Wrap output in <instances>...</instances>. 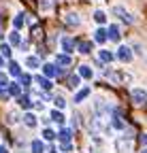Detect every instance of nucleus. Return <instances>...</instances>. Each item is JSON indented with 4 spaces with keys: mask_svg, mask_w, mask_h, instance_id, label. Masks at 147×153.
<instances>
[{
    "mask_svg": "<svg viewBox=\"0 0 147 153\" xmlns=\"http://www.w3.org/2000/svg\"><path fill=\"white\" fill-rule=\"evenodd\" d=\"M111 13L119 19V22H124V24H128V26H130V24H134L137 22V17L130 13V11H128L126 7H122V4H113V9H111Z\"/></svg>",
    "mask_w": 147,
    "mask_h": 153,
    "instance_id": "obj_1",
    "label": "nucleus"
},
{
    "mask_svg": "<svg viewBox=\"0 0 147 153\" xmlns=\"http://www.w3.org/2000/svg\"><path fill=\"white\" fill-rule=\"evenodd\" d=\"M43 36H45V28H43V24H34V26H30V38L34 43H41L43 41Z\"/></svg>",
    "mask_w": 147,
    "mask_h": 153,
    "instance_id": "obj_2",
    "label": "nucleus"
},
{
    "mask_svg": "<svg viewBox=\"0 0 147 153\" xmlns=\"http://www.w3.org/2000/svg\"><path fill=\"white\" fill-rule=\"evenodd\" d=\"M115 149H117V153H130V149H132V138H128V136L117 138Z\"/></svg>",
    "mask_w": 147,
    "mask_h": 153,
    "instance_id": "obj_3",
    "label": "nucleus"
},
{
    "mask_svg": "<svg viewBox=\"0 0 147 153\" xmlns=\"http://www.w3.org/2000/svg\"><path fill=\"white\" fill-rule=\"evenodd\" d=\"M130 96H132V102H134V104H145V102H147V91L141 89V87H134V89L130 91Z\"/></svg>",
    "mask_w": 147,
    "mask_h": 153,
    "instance_id": "obj_4",
    "label": "nucleus"
},
{
    "mask_svg": "<svg viewBox=\"0 0 147 153\" xmlns=\"http://www.w3.org/2000/svg\"><path fill=\"white\" fill-rule=\"evenodd\" d=\"M60 47H62L64 53H72V51H75V41H72L70 36H62L60 38Z\"/></svg>",
    "mask_w": 147,
    "mask_h": 153,
    "instance_id": "obj_5",
    "label": "nucleus"
},
{
    "mask_svg": "<svg viewBox=\"0 0 147 153\" xmlns=\"http://www.w3.org/2000/svg\"><path fill=\"white\" fill-rule=\"evenodd\" d=\"M117 60H122V62H130V60H132V49L126 47V45H122V47L117 49Z\"/></svg>",
    "mask_w": 147,
    "mask_h": 153,
    "instance_id": "obj_6",
    "label": "nucleus"
},
{
    "mask_svg": "<svg viewBox=\"0 0 147 153\" xmlns=\"http://www.w3.org/2000/svg\"><path fill=\"white\" fill-rule=\"evenodd\" d=\"M62 19H64V24H66V26H70V28H77V26L81 24V19H79V15H77V13H66Z\"/></svg>",
    "mask_w": 147,
    "mask_h": 153,
    "instance_id": "obj_7",
    "label": "nucleus"
},
{
    "mask_svg": "<svg viewBox=\"0 0 147 153\" xmlns=\"http://www.w3.org/2000/svg\"><path fill=\"white\" fill-rule=\"evenodd\" d=\"M70 64H72V57H70L68 53H60V55H56V66H58V68L64 70V66H70Z\"/></svg>",
    "mask_w": 147,
    "mask_h": 153,
    "instance_id": "obj_8",
    "label": "nucleus"
},
{
    "mask_svg": "<svg viewBox=\"0 0 147 153\" xmlns=\"http://www.w3.org/2000/svg\"><path fill=\"white\" fill-rule=\"evenodd\" d=\"M58 66L56 64H45L43 66V76H47V79H53V76H58Z\"/></svg>",
    "mask_w": 147,
    "mask_h": 153,
    "instance_id": "obj_9",
    "label": "nucleus"
},
{
    "mask_svg": "<svg viewBox=\"0 0 147 153\" xmlns=\"http://www.w3.org/2000/svg\"><path fill=\"white\" fill-rule=\"evenodd\" d=\"M36 123H39V117H36L34 113L28 111V113L24 115V126H26V128H36Z\"/></svg>",
    "mask_w": 147,
    "mask_h": 153,
    "instance_id": "obj_10",
    "label": "nucleus"
},
{
    "mask_svg": "<svg viewBox=\"0 0 147 153\" xmlns=\"http://www.w3.org/2000/svg\"><path fill=\"white\" fill-rule=\"evenodd\" d=\"M58 138H60L62 143H70V138H72V128L62 126V130H60V134H58Z\"/></svg>",
    "mask_w": 147,
    "mask_h": 153,
    "instance_id": "obj_11",
    "label": "nucleus"
},
{
    "mask_svg": "<svg viewBox=\"0 0 147 153\" xmlns=\"http://www.w3.org/2000/svg\"><path fill=\"white\" fill-rule=\"evenodd\" d=\"M113 53L109 51V49H100V53H98V60L102 62V64H109V62H113Z\"/></svg>",
    "mask_w": 147,
    "mask_h": 153,
    "instance_id": "obj_12",
    "label": "nucleus"
},
{
    "mask_svg": "<svg viewBox=\"0 0 147 153\" xmlns=\"http://www.w3.org/2000/svg\"><path fill=\"white\" fill-rule=\"evenodd\" d=\"M26 66L30 68V70H36L41 66V60H39V55H28L26 57Z\"/></svg>",
    "mask_w": 147,
    "mask_h": 153,
    "instance_id": "obj_13",
    "label": "nucleus"
},
{
    "mask_svg": "<svg viewBox=\"0 0 147 153\" xmlns=\"http://www.w3.org/2000/svg\"><path fill=\"white\" fill-rule=\"evenodd\" d=\"M9 74H11V76H17V79H19V76L24 74V72H22V66L17 64V62H9Z\"/></svg>",
    "mask_w": 147,
    "mask_h": 153,
    "instance_id": "obj_14",
    "label": "nucleus"
},
{
    "mask_svg": "<svg viewBox=\"0 0 147 153\" xmlns=\"http://www.w3.org/2000/svg\"><path fill=\"white\" fill-rule=\"evenodd\" d=\"M24 24H26V13H17L13 17V30H19Z\"/></svg>",
    "mask_w": 147,
    "mask_h": 153,
    "instance_id": "obj_15",
    "label": "nucleus"
},
{
    "mask_svg": "<svg viewBox=\"0 0 147 153\" xmlns=\"http://www.w3.org/2000/svg\"><path fill=\"white\" fill-rule=\"evenodd\" d=\"M107 38H109V34H107V30H104V28H98V30L94 32V41H96V43H100V45H102V43H107Z\"/></svg>",
    "mask_w": 147,
    "mask_h": 153,
    "instance_id": "obj_16",
    "label": "nucleus"
},
{
    "mask_svg": "<svg viewBox=\"0 0 147 153\" xmlns=\"http://www.w3.org/2000/svg\"><path fill=\"white\" fill-rule=\"evenodd\" d=\"M107 34H109V38H111V41H119V38H122V34H119V28H117L115 24L107 28Z\"/></svg>",
    "mask_w": 147,
    "mask_h": 153,
    "instance_id": "obj_17",
    "label": "nucleus"
},
{
    "mask_svg": "<svg viewBox=\"0 0 147 153\" xmlns=\"http://www.w3.org/2000/svg\"><path fill=\"white\" fill-rule=\"evenodd\" d=\"M36 83H39L45 91H49V89L53 87V81H51V79H47V76H36Z\"/></svg>",
    "mask_w": 147,
    "mask_h": 153,
    "instance_id": "obj_18",
    "label": "nucleus"
},
{
    "mask_svg": "<svg viewBox=\"0 0 147 153\" xmlns=\"http://www.w3.org/2000/svg\"><path fill=\"white\" fill-rule=\"evenodd\" d=\"M87 96H90V87H83V89H79V91L75 94V102H77V104H81V102L87 98Z\"/></svg>",
    "mask_w": 147,
    "mask_h": 153,
    "instance_id": "obj_19",
    "label": "nucleus"
},
{
    "mask_svg": "<svg viewBox=\"0 0 147 153\" xmlns=\"http://www.w3.org/2000/svg\"><path fill=\"white\" fill-rule=\"evenodd\" d=\"M17 106H19V108H30L32 106L30 96H19V98H17Z\"/></svg>",
    "mask_w": 147,
    "mask_h": 153,
    "instance_id": "obj_20",
    "label": "nucleus"
},
{
    "mask_svg": "<svg viewBox=\"0 0 147 153\" xmlns=\"http://www.w3.org/2000/svg\"><path fill=\"white\" fill-rule=\"evenodd\" d=\"M49 117H51V121H56V123H60V126H64V115L56 108V111H51L49 113Z\"/></svg>",
    "mask_w": 147,
    "mask_h": 153,
    "instance_id": "obj_21",
    "label": "nucleus"
},
{
    "mask_svg": "<svg viewBox=\"0 0 147 153\" xmlns=\"http://www.w3.org/2000/svg\"><path fill=\"white\" fill-rule=\"evenodd\" d=\"M7 89H9V94H11V96H17V98L22 96V85H19V83H9V87H7Z\"/></svg>",
    "mask_w": 147,
    "mask_h": 153,
    "instance_id": "obj_22",
    "label": "nucleus"
},
{
    "mask_svg": "<svg viewBox=\"0 0 147 153\" xmlns=\"http://www.w3.org/2000/svg\"><path fill=\"white\" fill-rule=\"evenodd\" d=\"M79 53H81V55H90V53H92V43H90V41L79 43Z\"/></svg>",
    "mask_w": 147,
    "mask_h": 153,
    "instance_id": "obj_23",
    "label": "nucleus"
},
{
    "mask_svg": "<svg viewBox=\"0 0 147 153\" xmlns=\"http://www.w3.org/2000/svg\"><path fill=\"white\" fill-rule=\"evenodd\" d=\"M77 74L81 76V79H92V74H94V72H92L90 66H79V72Z\"/></svg>",
    "mask_w": 147,
    "mask_h": 153,
    "instance_id": "obj_24",
    "label": "nucleus"
},
{
    "mask_svg": "<svg viewBox=\"0 0 147 153\" xmlns=\"http://www.w3.org/2000/svg\"><path fill=\"white\" fill-rule=\"evenodd\" d=\"M30 151H32V153H45V147H43L41 140H32V143H30Z\"/></svg>",
    "mask_w": 147,
    "mask_h": 153,
    "instance_id": "obj_25",
    "label": "nucleus"
},
{
    "mask_svg": "<svg viewBox=\"0 0 147 153\" xmlns=\"http://www.w3.org/2000/svg\"><path fill=\"white\" fill-rule=\"evenodd\" d=\"M9 45H11V47H13V45H15V47L22 45V43H19V30H13V32L9 34Z\"/></svg>",
    "mask_w": 147,
    "mask_h": 153,
    "instance_id": "obj_26",
    "label": "nucleus"
},
{
    "mask_svg": "<svg viewBox=\"0 0 147 153\" xmlns=\"http://www.w3.org/2000/svg\"><path fill=\"white\" fill-rule=\"evenodd\" d=\"M79 79H81L79 74H70L68 76V89H77L79 87Z\"/></svg>",
    "mask_w": 147,
    "mask_h": 153,
    "instance_id": "obj_27",
    "label": "nucleus"
},
{
    "mask_svg": "<svg viewBox=\"0 0 147 153\" xmlns=\"http://www.w3.org/2000/svg\"><path fill=\"white\" fill-rule=\"evenodd\" d=\"M94 22H96L98 26H102V24H107V15H104L102 11H94Z\"/></svg>",
    "mask_w": 147,
    "mask_h": 153,
    "instance_id": "obj_28",
    "label": "nucleus"
},
{
    "mask_svg": "<svg viewBox=\"0 0 147 153\" xmlns=\"http://www.w3.org/2000/svg\"><path fill=\"white\" fill-rule=\"evenodd\" d=\"M30 83H32V76L30 74H22L19 76V85L22 87H30Z\"/></svg>",
    "mask_w": 147,
    "mask_h": 153,
    "instance_id": "obj_29",
    "label": "nucleus"
},
{
    "mask_svg": "<svg viewBox=\"0 0 147 153\" xmlns=\"http://www.w3.org/2000/svg\"><path fill=\"white\" fill-rule=\"evenodd\" d=\"M0 55H2V57H11V45H7V43L0 45Z\"/></svg>",
    "mask_w": 147,
    "mask_h": 153,
    "instance_id": "obj_30",
    "label": "nucleus"
},
{
    "mask_svg": "<svg viewBox=\"0 0 147 153\" xmlns=\"http://www.w3.org/2000/svg\"><path fill=\"white\" fill-rule=\"evenodd\" d=\"M56 136H58V134L53 132V130H49V128H45V130H43V138H45V140H53Z\"/></svg>",
    "mask_w": 147,
    "mask_h": 153,
    "instance_id": "obj_31",
    "label": "nucleus"
},
{
    "mask_svg": "<svg viewBox=\"0 0 147 153\" xmlns=\"http://www.w3.org/2000/svg\"><path fill=\"white\" fill-rule=\"evenodd\" d=\"M17 121H19V115L11 111V113L7 115V123H9V126H13V123H17Z\"/></svg>",
    "mask_w": 147,
    "mask_h": 153,
    "instance_id": "obj_32",
    "label": "nucleus"
},
{
    "mask_svg": "<svg viewBox=\"0 0 147 153\" xmlns=\"http://www.w3.org/2000/svg\"><path fill=\"white\" fill-rule=\"evenodd\" d=\"M53 104H56V108H58V111H62V108H66V100L62 98V96H58V98H56V100H53Z\"/></svg>",
    "mask_w": 147,
    "mask_h": 153,
    "instance_id": "obj_33",
    "label": "nucleus"
},
{
    "mask_svg": "<svg viewBox=\"0 0 147 153\" xmlns=\"http://www.w3.org/2000/svg\"><path fill=\"white\" fill-rule=\"evenodd\" d=\"M51 7H53V2H51V0H41V11H43V13H47Z\"/></svg>",
    "mask_w": 147,
    "mask_h": 153,
    "instance_id": "obj_34",
    "label": "nucleus"
},
{
    "mask_svg": "<svg viewBox=\"0 0 147 153\" xmlns=\"http://www.w3.org/2000/svg\"><path fill=\"white\" fill-rule=\"evenodd\" d=\"M7 87H9V79L4 72H0V89H7Z\"/></svg>",
    "mask_w": 147,
    "mask_h": 153,
    "instance_id": "obj_35",
    "label": "nucleus"
},
{
    "mask_svg": "<svg viewBox=\"0 0 147 153\" xmlns=\"http://www.w3.org/2000/svg\"><path fill=\"white\" fill-rule=\"evenodd\" d=\"M60 149L68 153V151H72V143H62V145H60Z\"/></svg>",
    "mask_w": 147,
    "mask_h": 153,
    "instance_id": "obj_36",
    "label": "nucleus"
},
{
    "mask_svg": "<svg viewBox=\"0 0 147 153\" xmlns=\"http://www.w3.org/2000/svg\"><path fill=\"white\" fill-rule=\"evenodd\" d=\"M132 49H137V53H139V55H143V53H145V51H143V45H141V43H134V45H132Z\"/></svg>",
    "mask_w": 147,
    "mask_h": 153,
    "instance_id": "obj_37",
    "label": "nucleus"
},
{
    "mask_svg": "<svg viewBox=\"0 0 147 153\" xmlns=\"http://www.w3.org/2000/svg\"><path fill=\"white\" fill-rule=\"evenodd\" d=\"M141 143H143V145L147 147V134H141Z\"/></svg>",
    "mask_w": 147,
    "mask_h": 153,
    "instance_id": "obj_38",
    "label": "nucleus"
},
{
    "mask_svg": "<svg viewBox=\"0 0 147 153\" xmlns=\"http://www.w3.org/2000/svg\"><path fill=\"white\" fill-rule=\"evenodd\" d=\"M0 153H9V149H7L4 145H0Z\"/></svg>",
    "mask_w": 147,
    "mask_h": 153,
    "instance_id": "obj_39",
    "label": "nucleus"
},
{
    "mask_svg": "<svg viewBox=\"0 0 147 153\" xmlns=\"http://www.w3.org/2000/svg\"><path fill=\"white\" fill-rule=\"evenodd\" d=\"M47 153H58V151H56V147H49V149H47Z\"/></svg>",
    "mask_w": 147,
    "mask_h": 153,
    "instance_id": "obj_40",
    "label": "nucleus"
},
{
    "mask_svg": "<svg viewBox=\"0 0 147 153\" xmlns=\"http://www.w3.org/2000/svg\"><path fill=\"white\" fill-rule=\"evenodd\" d=\"M2 66H4V57H2V55H0V68H2Z\"/></svg>",
    "mask_w": 147,
    "mask_h": 153,
    "instance_id": "obj_41",
    "label": "nucleus"
},
{
    "mask_svg": "<svg viewBox=\"0 0 147 153\" xmlns=\"http://www.w3.org/2000/svg\"><path fill=\"white\" fill-rule=\"evenodd\" d=\"M141 153H147V147H145V149H143V151H141Z\"/></svg>",
    "mask_w": 147,
    "mask_h": 153,
    "instance_id": "obj_42",
    "label": "nucleus"
},
{
    "mask_svg": "<svg viewBox=\"0 0 147 153\" xmlns=\"http://www.w3.org/2000/svg\"><path fill=\"white\" fill-rule=\"evenodd\" d=\"M145 60H147V55H145Z\"/></svg>",
    "mask_w": 147,
    "mask_h": 153,
    "instance_id": "obj_43",
    "label": "nucleus"
}]
</instances>
